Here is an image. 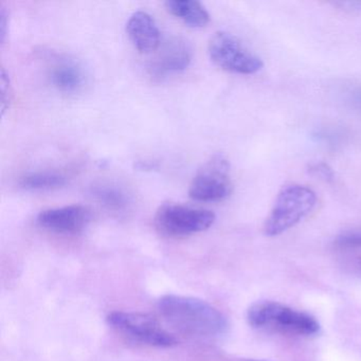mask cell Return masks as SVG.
<instances>
[{
    "instance_id": "1",
    "label": "cell",
    "mask_w": 361,
    "mask_h": 361,
    "mask_svg": "<svg viewBox=\"0 0 361 361\" xmlns=\"http://www.w3.org/2000/svg\"><path fill=\"white\" fill-rule=\"evenodd\" d=\"M158 310L173 329L190 337L211 339L228 329L223 312L197 298L166 295L158 301Z\"/></svg>"
},
{
    "instance_id": "2",
    "label": "cell",
    "mask_w": 361,
    "mask_h": 361,
    "mask_svg": "<svg viewBox=\"0 0 361 361\" xmlns=\"http://www.w3.org/2000/svg\"><path fill=\"white\" fill-rule=\"evenodd\" d=\"M316 204L317 195L310 188L302 185L283 188L266 219L264 232L268 236L284 233L303 221Z\"/></svg>"
},
{
    "instance_id": "3",
    "label": "cell",
    "mask_w": 361,
    "mask_h": 361,
    "mask_svg": "<svg viewBox=\"0 0 361 361\" xmlns=\"http://www.w3.org/2000/svg\"><path fill=\"white\" fill-rule=\"evenodd\" d=\"M247 317L249 323L257 329L301 336L314 335L319 331V323L314 317L278 302H257L249 308Z\"/></svg>"
},
{
    "instance_id": "4",
    "label": "cell",
    "mask_w": 361,
    "mask_h": 361,
    "mask_svg": "<svg viewBox=\"0 0 361 361\" xmlns=\"http://www.w3.org/2000/svg\"><path fill=\"white\" fill-rule=\"evenodd\" d=\"M209 56L217 66L230 73L255 75L263 68V61L243 44L238 37L226 31L214 33L208 44Z\"/></svg>"
},
{
    "instance_id": "5",
    "label": "cell",
    "mask_w": 361,
    "mask_h": 361,
    "mask_svg": "<svg viewBox=\"0 0 361 361\" xmlns=\"http://www.w3.org/2000/svg\"><path fill=\"white\" fill-rule=\"evenodd\" d=\"M215 219L214 213L207 209L166 202L156 211L155 225L166 235L181 238L206 231Z\"/></svg>"
},
{
    "instance_id": "6",
    "label": "cell",
    "mask_w": 361,
    "mask_h": 361,
    "mask_svg": "<svg viewBox=\"0 0 361 361\" xmlns=\"http://www.w3.org/2000/svg\"><path fill=\"white\" fill-rule=\"evenodd\" d=\"M107 322L118 333L133 341L154 348H168L177 345L176 338L152 317L138 312H113Z\"/></svg>"
},
{
    "instance_id": "7",
    "label": "cell",
    "mask_w": 361,
    "mask_h": 361,
    "mask_svg": "<svg viewBox=\"0 0 361 361\" xmlns=\"http://www.w3.org/2000/svg\"><path fill=\"white\" fill-rule=\"evenodd\" d=\"M232 190L229 162L223 155H215L194 177L189 196L196 202H217L229 197Z\"/></svg>"
},
{
    "instance_id": "8",
    "label": "cell",
    "mask_w": 361,
    "mask_h": 361,
    "mask_svg": "<svg viewBox=\"0 0 361 361\" xmlns=\"http://www.w3.org/2000/svg\"><path fill=\"white\" fill-rule=\"evenodd\" d=\"M92 211L82 204L48 209L39 213L37 224L48 231L59 234H79L90 225Z\"/></svg>"
},
{
    "instance_id": "9",
    "label": "cell",
    "mask_w": 361,
    "mask_h": 361,
    "mask_svg": "<svg viewBox=\"0 0 361 361\" xmlns=\"http://www.w3.org/2000/svg\"><path fill=\"white\" fill-rule=\"evenodd\" d=\"M153 60L149 62V71L154 78L168 77L181 73L189 67L192 61V50L188 42L174 37L159 46Z\"/></svg>"
},
{
    "instance_id": "10",
    "label": "cell",
    "mask_w": 361,
    "mask_h": 361,
    "mask_svg": "<svg viewBox=\"0 0 361 361\" xmlns=\"http://www.w3.org/2000/svg\"><path fill=\"white\" fill-rule=\"evenodd\" d=\"M126 32L135 48L141 54L157 51L161 45L160 30L153 16L145 11L133 13L126 23Z\"/></svg>"
},
{
    "instance_id": "11",
    "label": "cell",
    "mask_w": 361,
    "mask_h": 361,
    "mask_svg": "<svg viewBox=\"0 0 361 361\" xmlns=\"http://www.w3.org/2000/svg\"><path fill=\"white\" fill-rule=\"evenodd\" d=\"M50 83L59 92L75 94L84 87L86 75L83 67L71 59H60L49 69Z\"/></svg>"
},
{
    "instance_id": "12",
    "label": "cell",
    "mask_w": 361,
    "mask_h": 361,
    "mask_svg": "<svg viewBox=\"0 0 361 361\" xmlns=\"http://www.w3.org/2000/svg\"><path fill=\"white\" fill-rule=\"evenodd\" d=\"M166 10L185 24L194 28H202L210 22V14L196 0H168L164 3Z\"/></svg>"
},
{
    "instance_id": "13",
    "label": "cell",
    "mask_w": 361,
    "mask_h": 361,
    "mask_svg": "<svg viewBox=\"0 0 361 361\" xmlns=\"http://www.w3.org/2000/svg\"><path fill=\"white\" fill-rule=\"evenodd\" d=\"M67 183V177L54 171L32 172L20 178V185L27 191H51Z\"/></svg>"
},
{
    "instance_id": "14",
    "label": "cell",
    "mask_w": 361,
    "mask_h": 361,
    "mask_svg": "<svg viewBox=\"0 0 361 361\" xmlns=\"http://www.w3.org/2000/svg\"><path fill=\"white\" fill-rule=\"evenodd\" d=\"M92 195L106 208L114 211H122L128 204V197L119 188L111 185H94Z\"/></svg>"
},
{
    "instance_id": "15",
    "label": "cell",
    "mask_w": 361,
    "mask_h": 361,
    "mask_svg": "<svg viewBox=\"0 0 361 361\" xmlns=\"http://www.w3.org/2000/svg\"><path fill=\"white\" fill-rule=\"evenodd\" d=\"M336 245L341 249H361V229L350 230L340 234Z\"/></svg>"
},
{
    "instance_id": "16",
    "label": "cell",
    "mask_w": 361,
    "mask_h": 361,
    "mask_svg": "<svg viewBox=\"0 0 361 361\" xmlns=\"http://www.w3.org/2000/svg\"><path fill=\"white\" fill-rule=\"evenodd\" d=\"M0 83H1V114L5 115V111L10 107V103L12 101V87L10 83V78L8 77L5 68H1V78H0Z\"/></svg>"
},
{
    "instance_id": "17",
    "label": "cell",
    "mask_w": 361,
    "mask_h": 361,
    "mask_svg": "<svg viewBox=\"0 0 361 361\" xmlns=\"http://www.w3.org/2000/svg\"><path fill=\"white\" fill-rule=\"evenodd\" d=\"M310 172L312 173L314 176L319 177V178L327 181V183L333 181L334 178H335V174H334L333 170L329 168V164H323V162L312 164V166H310Z\"/></svg>"
},
{
    "instance_id": "18",
    "label": "cell",
    "mask_w": 361,
    "mask_h": 361,
    "mask_svg": "<svg viewBox=\"0 0 361 361\" xmlns=\"http://www.w3.org/2000/svg\"><path fill=\"white\" fill-rule=\"evenodd\" d=\"M348 101L356 111L361 113V85L353 86L346 92Z\"/></svg>"
},
{
    "instance_id": "19",
    "label": "cell",
    "mask_w": 361,
    "mask_h": 361,
    "mask_svg": "<svg viewBox=\"0 0 361 361\" xmlns=\"http://www.w3.org/2000/svg\"><path fill=\"white\" fill-rule=\"evenodd\" d=\"M8 13L5 8H1L0 11V41L4 44L7 37Z\"/></svg>"
},
{
    "instance_id": "20",
    "label": "cell",
    "mask_w": 361,
    "mask_h": 361,
    "mask_svg": "<svg viewBox=\"0 0 361 361\" xmlns=\"http://www.w3.org/2000/svg\"><path fill=\"white\" fill-rule=\"evenodd\" d=\"M334 5L345 11L361 13V1H344V3H335Z\"/></svg>"
},
{
    "instance_id": "21",
    "label": "cell",
    "mask_w": 361,
    "mask_h": 361,
    "mask_svg": "<svg viewBox=\"0 0 361 361\" xmlns=\"http://www.w3.org/2000/svg\"><path fill=\"white\" fill-rule=\"evenodd\" d=\"M248 361H261V360H248Z\"/></svg>"
}]
</instances>
